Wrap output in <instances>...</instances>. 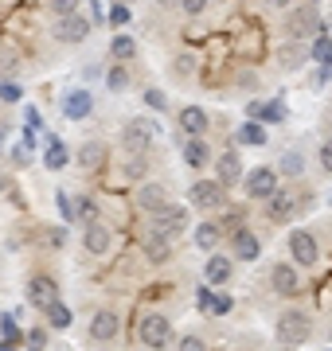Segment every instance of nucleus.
I'll return each instance as SVG.
<instances>
[{
  "label": "nucleus",
  "mask_w": 332,
  "mask_h": 351,
  "mask_svg": "<svg viewBox=\"0 0 332 351\" xmlns=\"http://www.w3.org/2000/svg\"><path fill=\"white\" fill-rule=\"evenodd\" d=\"M274 336H278L285 348H297V343H305V339L313 336V320H309V313H301V308H285V313L278 316V324H274Z\"/></svg>",
  "instance_id": "obj_1"
},
{
  "label": "nucleus",
  "mask_w": 332,
  "mask_h": 351,
  "mask_svg": "<svg viewBox=\"0 0 332 351\" xmlns=\"http://www.w3.org/2000/svg\"><path fill=\"white\" fill-rule=\"evenodd\" d=\"M184 226H188V207H180V203H165L161 211L149 215V234H156V239H180Z\"/></svg>",
  "instance_id": "obj_2"
},
{
  "label": "nucleus",
  "mask_w": 332,
  "mask_h": 351,
  "mask_svg": "<svg viewBox=\"0 0 332 351\" xmlns=\"http://www.w3.org/2000/svg\"><path fill=\"white\" fill-rule=\"evenodd\" d=\"M141 343L153 351H165L168 343H172V324H168V316L161 313H149L145 320H141Z\"/></svg>",
  "instance_id": "obj_3"
},
{
  "label": "nucleus",
  "mask_w": 332,
  "mask_h": 351,
  "mask_svg": "<svg viewBox=\"0 0 332 351\" xmlns=\"http://www.w3.org/2000/svg\"><path fill=\"white\" fill-rule=\"evenodd\" d=\"M188 199H192V207H207V211H223V207H227V188H223L219 180H200V184H192V191H188Z\"/></svg>",
  "instance_id": "obj_4"
},
{
  "label": "nucleus",
  "mask_w": 332,
  "mask_h": 351,
  "mask_svg": "<svg viewBox=\"0 0 332 351\" xmlns=\"http://www.w3.org/2000/svg\"><path fill=\"white\" fill-rule=\"evenodd\" d=\"M285 36L289 39H317L320 36V20H317V8H297V12L285 16Z\"/></svg>",
  "instance_id": "obj_5"
},
{
  "label": "nucleus",
  "mask_w": 332,
  "mask_h": 351,
  "mask_svg": "<svg viewBox=\"0 0 332 351\" xmlns=\"http://www.w3.org/2000/svg\"><path fill=\"white\" fill-rule=\"evenodd\" d=\"M153 125H149V121H129L126 129H121V149L126 152H133V156H145V152H149V145H153Z\"/></svg>",
  "instance_id": "obj_6"
},
{
  "label": "nucleus",
  "mask_w": 332,
  "mask_h": 351,
  "mask_svg": "<svg viewBox=\"0 0 332 351\" xmlns=\"http://www.w3.org/2000/svg\"><path fill=\"white\" fill-rule=\"evenodd\" d=\"M27 304L47 313L51 304H59V285H55L47 274H36L32 281H27Z\"/></svg>",
  "instance_id": "obj_7"
},
{
  "label": "nucleus",
  "mask_w": 332,
  "mask_h": 351,
  "mask_svg": "<svg viewBox=\"0 0 332 351\" xmlns=\"http://www.w3.org/2000/svg\"><path fill=\"white\" fill-rule=\"evenodd\" d=\"M289 254H294V265L313 269V265H317V258H320L317 239H313L309 230H294V234H289Z\"/></svg>",
  "instance_id": "obj_8"
},
{
  "label": "nucleus",
  "mask_w": 332,
  "mask_h": 351,
  "mask_svg": "<svg viewBox=\"0 0 332 351\" xmlns=\"http://www.w3.org/2000/svg\"><path fill=\"white\" fill-rule=\"evenodd\" d=\"M270 285H274V293H281V297H297V289H301L297 265L294 262H274V269H270Z\"/></svg>",
  "instance_id": "obj_9"
},
{
  "label": "nucleus",
  "mask_w": 332,
  "mask_h": 351,
  "mask_svg": "<svg viewBox=\"0 0 332 351\" xmlns=\"http://www.w3.org/2000/svg\"><path fill=\"white\" fill-rule=\"evenodd\" d=\"M278 191V172L274 168H254V172H246V195L250 199H270Z\"/></svg>",
  "instance_id": "obj_10"
},
{
  "label": "nucleus",
  "mask_w": 332,
  "mask_h": 351,
  "mask_svg": "<svg viewBox=\"0 0 332 351\" xmlns=\"http://www.w3.org/2000/svg\"><path fill=\"white\" fill-rule=\"evenodd\" d=\"M294 215H297V195H294V191H281L278 188L266 199V219H270V223H289Z\"/></svg>",
  "instance_id": "obj_11"
},
{
  "label": "nucleus",
  "mask_w": 332,
  "mask_h": 351,
  "mask_svg": "<svg viewBox=\"0 0 332 351\" xmlns=\"http://www.w3.org/2000/svg\"><path fill=\"white\" fill-rule=\"evenodd\" d=\"M86 36H90V20H82L78 12L55 20V39H59V43H82Z\"/></svg>",
  "instance_id": "obj_12"
},
{
  "label": "nucleus",
  "mask_w": 332,
  "mask_h": 351,
  "mask_svg": "<svg viewBox=\"0 0 332 351\" xmlns=\"http://www.w3.org/2000/svg\"><path fill=\"white\" fill-rule=\"evenodd\" d=\"M117 332H121V316H117V313H110V308L94 313V320H90V339H98V343H110Z\"/></svg>",
  "instance_id": "obj_13"
},
{
  "label": "nucleus",
  "mask_w": 332,
  "mask_h": 351,
  "mask_svg": "<svg viewBox=\"0 0 332 351\" xmlns=\"http://www.w3.org/2000/svg\"><path fill=\"white\" fill-rule=\"evenodd\" d=\"M215 180L223 184V188L246 180V176H243V156H239V152H223V156L215 160Z\"/></svg>",
  "instance_id": "obj_14"
},
{
  "label": "nucleus",
  "mask_w": 332,
  "mask_h": 351,
  "mask_svg": "<svg viewBox=\"0 0 332 351\" xmlns=\"http://www.w3.org/2000/svg\"><path fill=\"white\" fill-rule=\"evenodd\" d=\"M230 250H235L239 262H254L258 254H262V242H258L254 234L243 226V230H235V234H230Z\"/></svg>",
  "instance_id": "obj_15"
},
{
  "label": "nucleus",
  "mask_w": 332,
  "mask_h": 351,
  "mask_svg": "<svg viewBox=\"0 0 332 351\" xmlns=\"http://www.w3.org/2000/svg\"><path fill=\"white\" fill-rule=\"evenodd\" d=\"M110 242H114V230H110V226H102V223H90L86 234H82V246H86V254H98V258L110 250Z\"/></svg>",
  "instance_id": "obj_16"
},
{
  "label": "nucleus",
  "mask_w": 332,
  "mask_h": 351,
  "mask_svg": "<svg viewBox=\"0 0 332 351\" xmlns=\"http://www.w3.org/2000/svg\"><path fill=\"white\" fill-rule=\"evenodd\" d=\"M207 125H211V117H207L200 106H184V110H180V129H184L188 137H204Z\"/></svg>",
  "instance_id": "obj_17"
},
{
  "label": "nucleus",
  "mask_w": 332,
  "mask_h": 351,
  "mask_svg": "<svg viewBox=\"0 0 332 351\" xmlns=\"http://www.w3.org/2000/svg\"><path fill=\"white\" fill-rule=\"evenodd\" d=\"M230 258L227 254H211V258H207V265H204V281L207 285H227L230 281Z\"/></svg>",
  "instance_id": "obj_18"
},
{
  "label": "nucleus",
  "mask_w": 332,
  "mask_h": 351,
  "mask_svg": "<svg viewBox=\"0 0 332 351\" xmlns=\"http://www.w3.org/2000/svg\"><path fill=\"white\" fill-rule=\"evenodd\" d=\"M165 203H172V199H168V191L161 188V184H145V188L137 191V207H141V211H145V215L161 211Z\"/></svg>",
  "instance_id": "obj_19"
},
{
  "label": "nucleus",
  "mask_w": 332,
  "mask_h": 351,
  "mask_svg": "<svg viewBox=\"0 0 332 351\" xmlns=\"http://www.w3.org/2000/svg\"><path fill=\"white\" fill-rule=\"evenodd\" d=\"M90 110H94V98H90L86 90H71V94H67V101H63V113L71 117V121H82V117H86Z\"/></svg>",
  "instance_id": "obj_20"
},
{
  "label": "nucleus",
  "mask_w": 332,
  "mask_h": 351,
  "mask_svg": "<svg viewBox=\"0 0 332 351\" xmlns=\"http://www.w3.org/2000/svg\"><path fill=\"white\" fill-rule=\"evenodd\" d=\"M230 304H235V301H230L227 293H211L207 285L200 289V308H204L207 316H227V313H230Z\"/></svg>",
  "instance_id": "obj_21"
},
{
  "label": "nucleus",
  "mask_w": 332,
  "mask_h": 351,
  "mask_svg": "<svg viewBox=\"0 0 332 351\" xmlns=\"http://www.w3.org/2000/svg\"><path fill=\"white\" fill-rule=\"evenodd\" d=\"M219 239H223V226H219V223H211V219L195 226V246H200L204 254H215Z\"/></svg>",
  "instance_id": "obj_22"
},
{
  "label": "nucleus",
  "mask_w": 332,
  "mask_h": 351,
  "mask_svg": "<svg viewBox=\"0 0 332 351\" xmlns=\"http://www.w3.org/2000/svg\"><path fill=\"white\" fill-rule=\"evenodd\" d=\"M250 121H274L278 125L281 117H285V106L281 101H250Z\"/></svg>",
  "instance_id": "obj_23"
},
{
  "label": "nucleus",
  "mask_w": 332,
  "mask_h": 351,
  "mask_svg": "<svg viewBox=\"0 0 332 351\" xmlns=\"http://www.w3.org/2000/svg\"><path fill=\"white\" fill-rule=\"evenodd\" d=\"M305 59H309V51L301 47V43H285V47H278V66L281 71H297Z\"/></svg>",
  "instance_id": "obj_24"
},
{
  "label": "nucleus",
  "mask_w": 332,
  "mask_h": 351,
  "mask_svg": "<svg viewBox=\"0 0 332 351\" xmlns=\"http://www.w3.org/2000/svg\"><path fill=\"white\" fill-rule=\"evenodd\" d=\"M207 156H211V152H207L204 137H188V141H184V160L192 164V168H204Z\"/></svg>",
  "instance_id": "obj_25"
},
{
  "label": "nucleus",
  "mask_w": 332,
  "mask_h": 351,
  "mask_svg": "<svg viewBox=\"0 0 332 351\" xmlns=\"http://www.w3.org/2000/svg\"><path fill=\"white\" fill-rule=\"evenodd\" d=\"M43 164H47L51 172H59V168L67 164V145H63L59 137H47V152H43Z\"/></svg>",
  "instance_id": "obj_26"
},
{
  "label": "nucleus",
  "mask_w": 332,
  "mask_h": 351,
  "mask_svg": "<svg viewBox=\"0 0 332 351\" xmlns=\"http://www.w3.org/2000/svg\"><path fill=\"white\" fill-rule=\"evenodd\" d=\"M309 55H313L320 66H332V36H317L313 47H309Z\"/></svg>",
  "instance_id": "obj_27"
},
{
  "label": "nucleus",
  "mask_w": 332,
  "mask_h": 351,
  "mask_svg": "<svg viewBox=\"0 0 332 351\" xmlns=\"http://www.w3.org/2000/svg\"><path fill=\"white\" fill-rule=\"evenodd\" d=\"M110 55H114L117 63H126V59H133L137 55V43L129 36H114V43H110Z\"/></svg>",
  "instance_id": "obj_28"
},
{
  "label": "nucleus",
  "mask_w": 332,
  "mask_h": 351,
  "mask_svg": "<svg viewBox=\"0 0 332 351\" xmlns=\"http://www.w3.org/2000/svg\"><path fill=\"white\" fill-rule=\"evenodd\" d=\"M239 141H243V145H266V129L258 125V121H243V129H239Z\"/></svg>",
  "instance_id": "obj_29"
},
{
  "label": "nucleus",
  "mask_w": 332,
  "mask_h": 351,
  "mask_svg": "<svg viewBox=\"0 0 332 351\" xmlns=\"http://www.w3.org/2000/svg\"><path fill=\"white\" fill-rule=\"evenodd\" d=\"M145 258H149V262H168V239L149 234V239H145Z\"/></svg>",
  "instance_id": "obj_30"
},
{
  "label": "nucleus",
  "mask_w": 332,
  "mask_h": 351,
  "mask_svg": "<svg viewBox=\"0 0 332 351\" xmlns=\"http://www.w3.org/2000/svg\"><path fill=\"white\" fill-rule=\"evenodd\" d=\"M94 215H98L94 199H86V195H78V199H75V219H78L82 226H90V223H94Z\"/></svg>",
  "instance_id": "obj_31"
},
{
  "label": "nucleus",
  "mask_w": 332,
  "mask_h": 351,
  "mask_svg": "<svg viewBox=\"0 0 332 351\" xmlns=\"http://www.w3.org/2000/svg\"><path fill=\"white\" fill-rule=\"evenodd\" d=\"M106 86L114 90V94L129 90V75H126V66H110V71H106Z\"/></svg>",
  "instance_id": "obj_32"
},
{
  "label": "nucleus",
  "mask_w": 332,
  "mask_h": 351,
  "mask_svg": "<svg viewBox=\"0 0 332 351\" xmlns=\"http://www.w3.org/2000/svg\"><path fill=\"white\" fill-rule=\"evenodd\" d=\"M78 164H82V168H98V164H102V145H82Z\"/></svg>",
  "instance_id": "obj_33"
},
{
  "label": "nucleus",
  "mask_w": 332,
  "mask_h": 351,
  "mask_svg": "<svg viewBox=\"0 0 332 351\" xmlns=\"http://www.w3.org/2000/svg\"><path fill=\"white\" fill-rule=\"evenodd\" d=\"M281 172H285V176H305V160H301L297 152H285V160H281Z\"/></svg>",
  "instance_id": "obj_34"
},
{
  "label": "nucleus",
  "mask_w": 332,
  "mask_h": 351,
  "mask_svg": "<svg viewBox=\"0 0 332 351\" xmlns=\"http://www.w3.org/2000/svg\"><path fill=\"white\" fill-rule=\"evenodd\" d=\"M145 172H149L145 156H133V152H129V160H126V176H129V180H141Z\"/></svg>",
  "instance_id": "obj_35"
},
{
  "label": "nucleus",
  "mask_w": 332,
  "mask_h": 351,
  "mask_svg": "<svg viewBox=\"0 0 332 351\" xmlns=\"http://www.w3.org/2000/svg\"><path fill=\"white\" fill-rule=\"evenodd\" d=\"M47 320H51L55 328H67L71 324V313H67L63 304H51V308H47Z\"/></svg>",
  "instance_id": "obj_36"
},
{
  "label": "nucleus",
  "mask_w": 332,
  "mask_h": 351,
  "mask_svg": "<svg viewBox=\"0 0 332 351\" xmlns=\"http://www.w3.org/2000/svg\"><path fill=\"white\" fill-rule=\"evenodd\" d=\"M172 71H176V75H192L195 59H192V55H176V59H172Z\"/></svg>",
  "instance_id": "obj_37"
},
{
  "label": "nucleus",
  "mask_w": 332,
  "mask_h": 351,
  "mask_svg": "<svg viewBox=\"0 0 332 351\" xmlns=\"http://www.w3.org/2000/svg\"><path fill=\"white\" fill-rule=\"evenodd\" d=\"M27 348H32V351H43V348H47V336H43V328H27Z\"/></svg>",
  "instance_id": "obj_38"
},
{
  "label": "nucleus",
  "mask_w": 332,
  "mask_h": 351,
  "mask_svg": "<svg viewBox=\"0 0 332 351\" xmlns=\"http://www.w3.org/2000/svg\"><path fill=\"white\" fill-rule=\"evenodd\" d=\"M51 12L55 16H75L78 12V0H51Z\"/></svg>",
  "instance_id": "obj_39"
},
{
  "label": "nucleus",
  "mask_w": 332,
  "mask_h": 351,
  "mask_svg": "<svg viewBox=\"0 0 332 351\" xmlns=\"http://www.w3.org/2000/svg\"><path fill=\"white\" fill-rule=\"evenodd\" d=\"M110 24H114V27L129 24V8H126V4H114V8H110Z\"/></svg>",
  "instance_id": "obj_40"
},
{
  "label": "nucleus",
  "mask_w": 332,
  "mask_h": 351,
  "mask_svg": "<svg viewBox=\"0 0 332 351\" xmlns=\"http://www.w3.org/2000/svg\"><path fill=\"white\" fill-rule=\"evenodd\" d=\"M180 8H184L188 16H200L207 8V0H180Z\"/></svg>",
  "instance_id": "obj_41"
},
{
  "label": "nucleus",
  "mask_w": 332,
  "mask_h": 351,
  "mask_svg": "<svg viewBox=\"0 0 332 351\" xmlns=\"http://www.w3.org/2000/svg\"><path fill=\"white\" fill-rule=\"evenodd\" d=\"M180 351H207V348H204V339L200 336H184L180 339Z\"/></svg>",
  "instance_id": "obj_42"
},
{
  "label": "nucleus",
  "mask_w": 332,
  "mask_h": 351,
  "mask_svg": "<svg viewBox=\"0 0 332 351\" xmlns=\"http://www.w3.org/2000/svg\"><path fill=\"white\" fill-rule=\"evenodd\" d=\"M320 168H324V172H332V141H324V145H320Z\"/></svg>",
  "instance_id": "obj_43"
},
{
  "label": "nucleus",
  "mask_w": 332,
  "mask_h": 351,
  "mask_svg": "<svg viewBox=\"0 0 332 351\" xmlns=\"http://www.w3.org/2000/svg\"><path fill=\"white\" fill-rule=\"evenodd\" d=\"M145 101H149L153 110H165V94H161V90H145Z\"/></svg>",
  "instance_id": "obj_44"
},
{
  "label": "nucleus",
  "mask_w": 332,
  "mask_h": 351,
  "mask_svg": "<svg viewBox=\"0 0 332 351\" xmlns=\"http://www.w3.org/2000/svg\"><path fill=\"white\" fill-rule=\"evenodd\" d=\"M63 242H67V230H47V246H55V250H59Z\"/></svg>",
  "instance_id": "obj_45"
},
{
  "label": "nucleus",
  "mask_w": 332,
  "mask_h": 351,
  "mask_svg": "<svg viewBox=\"0 0 332 351\" xmlns=\"http://www.w3.org/2000/svg\"><path fill=\"white\" fill-rule=\"evenodd\" d=\"M239 86L254 90V86H258V75H254V71H243V75H239Z\"/></svg>",
  "instance_id": "obj_46"
},
{
  "label": "nucleus",
  "mask_w": 332,
  "mask_h": 351,
  "mask_svg": "<svg viewBox=\"0 0 332 351\" xmlns=\"http://www.w3.org/2000/svg\"><path fill=\"white\" fill-rule=\"evenodd\" d=\"M16 336H20V332H16V324H12V320H4V339H16Z\"/></svg>",
  "instance_id": "obj_47"
},
{
  "label": "nucleus",
  "mask_w": 332,
  "mask_h": 351,
  "mask_svg": "<svg viewBox=\"0 0 332 351\" xmlns=\"http://www.w3.org/2000/svg\"><path fill=\"white\" fill-rule=\"evenodd\" d=\"M4 141H8V129L0 125V152H4Z\"/></svg>",
  "instance_id": "obj_48"
},
{
  "label": "nucleus",
  "mask_w": 332,
  "mask_h": 351,
  "mask_svg": "<svg viewBox=\"0 0 332 351\" xmlns=\"http://www.w3.org/2000/svg\"><path fill=\"white\" fill-rule=\"evenodd\" d=\"M270 4H278V8H285V4H294V0H270Z\"/></svg>",
  "instance_id": "obj_49"
},
{
  "label": "nucleus",
  "mask_w": 332,
  "mask_h": 351,
  "mask_svg": "<svg viewBox=\"0 0 332 351\" xmlns=\"http://www.w3.org/2000/svg\"><path fill=\"white\" fill-rule=\"evenodd\" d=\"M156 4H176V0H156Z\"/></svg>",
  "instance_id": "obj_50"
},
{
  "label": "nucleus",
  "mask_w": 332,
  "mask_h": 351,
  "mask_svg": "<svg viewBox=\"0 0 332 351\" xmlns=\"http://www.w3.org/2000/svg\"><path fill=\"white\" fill-rule=\"evenodd\" d=\"M0 351H12V348H8V343H0Z\"/></svg>",
  "instance_id": "obj_51"
},
{
  "label": "nucleus",
  "mask_w": 332,
  "mask_h": 351,
  "mask_svg": "<svg viewBox=\"0 0 332 351\" xmlns=\"http://www.w3.org/2000/svg\"><path fill=\"white\" fill-rule=\"evenodd\" d=\"M305 4H309V8H313V4H317V0H305Z\"/></svg>",
  "instance_id": "obj_52"
},
{
  "label": "nucleus",
  "mask_w": 332,
  "mask_h": 351,
  "mask_svg": "<svg viewBox=\"0 0 332 351\" xmlns=\"http://www.w3.org/2000/svg\"><path fill=\"white\" fill-rule=\"evenodd\" d=\"M0 191H4V176H0Z\"/></svg>",
  "instance_id": "obj_53"
},
{
  "label": "nucleus",
  "mask_w": 332,
  "mask_h": 351,
  "mask_svg": "<svg viewBox=\"0 0 332 351\" xmlns=\"http://www.w3.org/2000/svg\"><path fill=\"white\" fill-rule=\"evenodd\" d=\"M329 36H332V20H329Z\"/></svg>",
  "instance_id": "obj_54"
},
{
  "label": "nucleus",
  "mask_w": 332,
  "mask_h": 351,
  "mask_svg": "<svg viewBox=\"0 0 332 351\" xmlns=\"http://www.w3.org/2000/svg\"><path fill=\"white\" fill-rule=\"evenodd\" d=\"M281 351H294V348H281Z\"/></svg>",
  "instance_id": "obj_55"
}]
</instances>
